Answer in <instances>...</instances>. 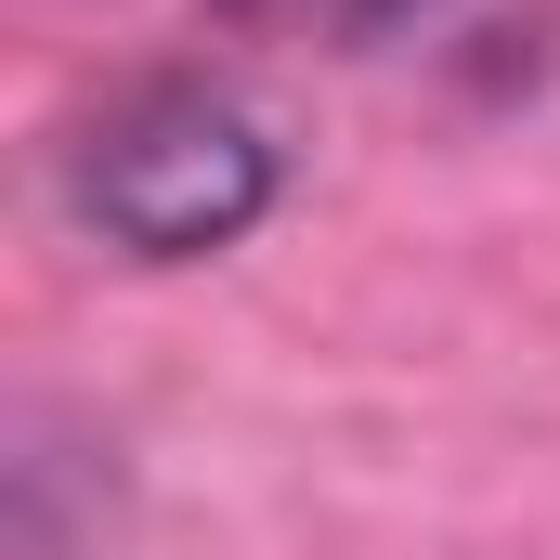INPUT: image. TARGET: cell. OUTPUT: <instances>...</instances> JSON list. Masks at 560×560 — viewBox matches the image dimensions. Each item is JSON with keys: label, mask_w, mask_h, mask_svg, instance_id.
<instances>
[{"label": "cell", "mask_w": 560, "mask_h": 560, "mask_svg": "<svg viewBox=\"0 0 560 560\" xmlns=\"http://www.w3.org/2000/svg\"><path fill=\"white\" fill-rule=\"evenodd\" d=\"M261 196H275V156L261 131L222 105V92H196V79H156L131 92L105 131L79 143V209L143 248V261H196V248H235L248 222H261Z\"/></svg>", "instance_id": "obj_1"}, {"label": "cell", "mask_w": 560, "mask_h": 560, "mask_svg": "<svg viewBox=\"0 0 560 560\" xmlns=\"http://www.w3.org/2000/svg\"><path fill=\"white\" fill-rule=\"evenodd\" d=\"M339 13H352V26H392V13H418V0H339Z\"/></svg>", "instance_id": "obj_2"}]
</instances>
